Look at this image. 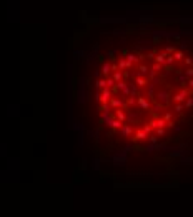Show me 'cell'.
I'll use <instances>...</instances> for the list:
<instances>
[{
    "mask_svg": "<svg viewBox=\"0 0 193 217\" xmlns=\"http://www.w3.org/2000/svg\"><path fill=\"white\" fill-rule=\"evenodd\" d=\"M180 55L142 54L127 55L117 65L105 67L100 80V102L108 122L133 132L138 139L162 132L173 115L182 112L185 87L177 89L168 79L180 70L173 67Z\"/></svg>",
    "mask_w": 193,
    "mask_h": 217,
    "instance_id": "1",
    "label": "cell"
}]
</instances>
